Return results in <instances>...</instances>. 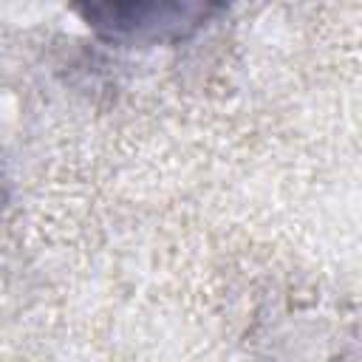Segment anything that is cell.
<instances>
[{"label": "cell", "mask_w": 362, "mask_h": 362, "mask_svg": "<svg viewBox=\"0 0 362 362\" xmlns=\"http://www.w3.org/2000/svg\"><path fill=\"white\" fill-rule=\"evenodd\" d=\"M90 28L119 42H170L184 40L206 23L218 6L204 3H105L79 8Z\"/></svg>", "instance_id": "1"}]
</instances>
